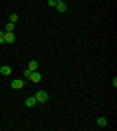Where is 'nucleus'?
I'll return each mask as SVG.
<instances>
[{"instance_id": "f257e3e1", "label": "nucleus", "mask_w": 117, "mask_h": 131, "mask_svg": "<svg viewBox=\"0 0 117 131\" xmlns=\"http://www.w3.org/2000/svg\"><path fill=\"white\" fill-rule=\"evenodd\" d=\"M35 100H37V104H45L49 100V92L47 90H37L35 92Z\"/></svg>"}, {"instance_id": "f03ea898", "label": "nucleus", "mask_w": 117, "mask_h": 131, "mask_svg": "<svg viewBox=\"0 0 117 131\" xmlns=\"http://www.w3.org/2000/svg\"><path fill=\"white\" fill-rule=\"evenodd\" d=\"M23 86H25V80H22V78H14L12 80V88L14 90H22Z\"/></svg>"}, {"instance_id": "7ed1b4c3", "label": "nucleus", "mask_w": 117, "mask_h": 131, "mask_svg": "<svg viewBox=\"0 0 117 131\" xmlns=\"http://www.w3.org/2000/svg\"><path fill=\"white\" fill-rule=\"evenodd\" d=\"M29 80L35 82V84H39V82L43 80V77H41V72H39V71H33L31 74H29Z\"/></svg>"}, {"instance_id": "20e7f679", "label": "nucleus", "mask_w": 117, "mask_h": 131, "mask_svg": "<svg viewBox=\"0 0 117 131\" xmlns=\"http://www.w3.org/2000/svg\"><path fill=\"white\" fill-rule=\"evenodd\" d=\"M16 41V33L14 31H6L4 33V43H14Z\"/></svg>"}, {"instance_id": "39448f33", "label": "nucleus", "mask_w": 117, "mask_h": 131, "mask_svg": "<svg viewBox=\"0 0 117 131\" xmlns=\"http://www.w3.org/2000/svg\"><path fill=\"white\" fill-rule=\"evenodd\" d=\"M0 74H2V77H10V74H12V67L2 65V67H0Z\"/></svg>"}, {"instance_id": "423d86ee", "label": "nucleus", "mask_w": 117, "mask_h": 131, "mask_svg": "<svg viewBox=\"0 0 117 131\" xmlns=\"http://www.w3.org/2000/svg\"><path fill=\"white\" fill-rule=\"evenodd\" d=\"M55 10L59 12V14H64V12H67V2H57Z\"/></svg>"}, {"instance_id": "0eeeda50", "label": "nucleus", "mask_w": 117, "mask_h": 131, "mask_svg": "<svg viewBox=\"0 0 117 131\" xmlns=\"http://www.w3.org/2000/svg\"><path fill=\"white\" fill-rule=\"evenodd\" d=\"M96 123H98V127H101V129H103V127H107V123H109V121H107V117H103V115H101V117H98V121H96Z\"/></svg>"}, {"instance_id": "6e6552de", "label": "nucleus", "mask_w": 117, "mask_h": 131, "mask_svg": "<svg viewBox=\"0 0 117 131\" xmlns=\"http://www.w3.org/2000/svg\"><path fill=\"white\" fill-rule=\"evenodd\" d=\"M35 104H37V100H35V96H29V98L25 100V106H28V108H33Z\"/></svg>"}, {"instance_id": "1a4fd4ad", "label": "nucleus", "mask_w": 117, "mask_h": 131, "mask_svg": "<svg viewBox=\"0 0 117 131\" xmlns=\"http://www.w3.org/2000/svg\"><path fill=\"white\" fill-rule=\"evenodd\" d=\"M37 67H39V63H37V61H29L28 69H29V71H31V72H33V71H37Z\"/></svg>"}, {"instance_id": "9d476101", "label": "nucleus", "mask_w": 117, "mask_h": 131, "mask_svg": "<svg viewBox=\"0 0 117 131\" xmlns=\"http://www.w3.org/2000/svg\"><path fill=\"white\" fill-rule=\"evenodd\" d=\"M14 29H16V24H12V22L6 24V31H14Z\"/></svg>"}, {"instance_id": "9b49d317", "label": "nucleus", "mask_w": 117, "mask_h": 131, "mask_svg": "<svg viewBox=\"0 0 117 131\" xmlns=\"http://www.w3.org/2000/svg\"><path fill=\"white\" fill-rule=\"evenodd\" d=\"M10 22L12 24H18V14H10Z\"/></svg>"}, {"instance_id": "f8f14e48", "label": "nucleus", "mask_w": 117, "mask_h": 131, "mask_svg": "<svg viewBox=\"0 0 117 131\" xmlns=\"http://www.w3.org/2000/svg\"><path fill=\"white\" fill-rule=\"evenodd\" d=\"M47 6H49V8H55V6H57V0H47Z\"/></svg>"}, {"instance_id": "ddd939ff", "label": "nucleus", "mask_w": 117, "mask_h": 131, "mask_svg": "<svg viewBox=\"0 0 117 131\" xmlns=\"http://www.w3.org/2000/svg\"><path fill=\"white\" fill-rule=\"evenodd\" d=\"M29 74H31V71H29V69H25V71H23V78H29Z\"/></svg>"}, {"instance_id": "4468645a", "label": "nucleus", "mask_w": 117, "mask_h": 131, "mask_svg": "<svg viewBox=\"0 0 117 131\" xmlns=\"http://www.w3.org/2000/svg\"><path fill=\"white\" fill-rule=\"evenodd\" d=\"M4 33H6V31H2V29H0V43H4Z\"/></svg>"}, {"instance_id": "2eb2a0df", "label": "nucleus", "mask_w": 117, "mask_h": 131, "mask_svg": "<svg viewBox=\"0 0 117 131\" xmlns=\"http://www.w3.org/2000/svg\"><path fill=\"white\" fill-rule=\"evenodd\" d=\"M57 2H64V0H57Z\"/></svg>"}, {"instance_id": "dca6fc26", "label": "nucleus", "mask_w": 117, "mask_h": 131, "mask_svg": "<svg viewBox=\"0 0 117 131\" xmlns=\"http://www.w3.org/2000/svg\"><path fill=\"white\" fill-rule=\"evenodd\" d=\"M0 67H2V65H0Z\"/></svg>"}]
</instances>
